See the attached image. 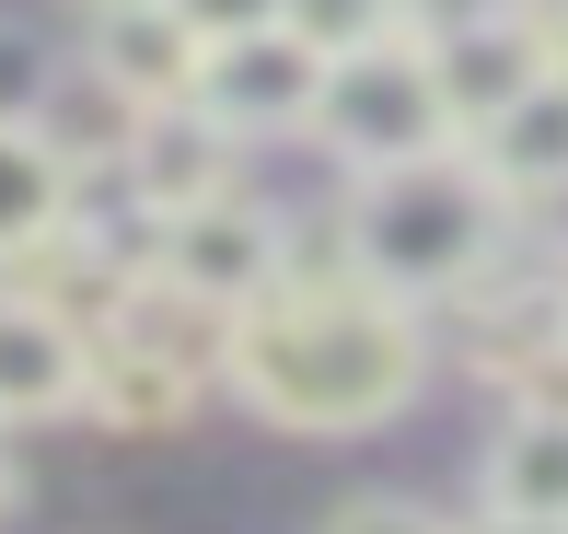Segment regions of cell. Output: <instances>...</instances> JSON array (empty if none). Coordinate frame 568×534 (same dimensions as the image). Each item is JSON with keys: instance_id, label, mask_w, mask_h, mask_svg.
I'll use <instances>...</instances> for the list:
<instances>
[{"instance_id": "3", "label": "cell", "mask_w": 568, "mask_h": 534, "mask_svg": "<svg viewBox=\"0 0 568 534\" xmlns=\"http://www.w3.org/2000/svg\"><path fill=\"white\" fill-rule=\"evenodd\" d=\"M314 140L337 151L348 174H383V163H418V151H442L453 140V105H442V82H429V47L406 36H372V47H348V59H325V82H314Z\"/></svg>"}, {"instance_id": "19", "label": "cell", "mask_w": 568, "mask_h": 534, "mask_svg": "<svg viewBox=\"0 0 568 534\" xmlns=\"http://www.w3.org/2000/svg\"><path fill=\"white\" fill-rule=\"evenodd\" d=\"M0 512H12V453H0Z\"/></svg>"}, {"instance_id": "6", "label": "cell", "mask_w": 568, "mask_h": 534, "mask_svg": "<svg viewBox=\"0 0 568 534\" xmlns=\"http://www.w3.org/2000/svg\"><path fill=\"white\" fill-rule=\"evenodd\" d=\"M93 395V337L36 291H0V430H36L70 419Z\"/></svg>"}, {"instance_id": "10", "label": "cell", "mask_w": 568, "mask_h": 534, "mask_svg": "<svg viewBox=\"0 0 568 534\" xmlns=\"http://www.w3.org/2000/svg\"><path fill=\"white\" fill-rule=\"evenodd\" d=\"M464 151L487 163V187H499L510 210H534L546 187H568V47L534 70L523 93H510L499 117H476V129H464Z\"/></svg>"}, {"instance_id": "13", "label": "cell", "mask_w": 568, "mask_h": 534, "mask_svg": "<svg viewBox=\"0 0 568 534\" xmlns=\"http://www.w3.org/2000/svg\"><path fill=\"white\" fill-rule=\"evenodd\" d=\"M278 23H291L314 59H348V47L395 36V0H278Z\"/></svg>"}, {"instance_id": "9", "label": "cell", "mask_w": 568, "mask_h": 534, "mask_svg": "<svg viewBox=\"0 0 568 534\" xmlns=\"http://www.w3.org/2000/svg\"><path fill=\"white\" fill-rule=\"evenodd\" d=\"M82 70L128 105H186L197 93V23L174 0H93V47Z\"/></svg>"}, {"instance_id": "20", "label": "cell", "mask_w": 568, "mask_h": 534, "mask_svg": "<svg viewBox=\"0 0 568 534\" xmlns=\"http://www.w3.org/2000/svg\"><path fill=\"white\" fill-rule=\"evenodd\" d=\"M557 337H568V302H557Z\"/></svg>"}, {"instance_id": "12", "label": "cell", "mask_w": 568, "mask_h": 534, "mask_svg": "<svg viewBox=\"0 0 568 534\" xmlns=\"http://www.w3.org/2000/svg\"><path fill=\"white\" fill-rule=\"evenodd\" d=\"M93 419H116V430H174L197 406V384L174 361H140V349H93Z\"/></svg>"}, {"instance_id": "7", "label": "cell", "mask_w": 568, "mask_h": 534, "mask_svg": "<svg viewBox=\"0 0 568 534\" xmlns=\"http://www.w3.org/2000/svg\"><path fill=\"white\" fill-rule=\"evenodd\" d=\"M557 47H568L557 12H487V23H464V36H429V82H442V105H453V140L476 129V117H499Z\"/></svg>"}, {"instance_id": "5", "label": "cell", "mask_w": 568, "mask_h": 534, "mask_svg": "<svg viewBox=\"0 0 568 534\" xmlns=\"http://www.w3.org/2000/svg\"><path fill=\"white\" fill-rule=\"evenodd\" d=\"M314 82H325L314 47H302L291 23H255V36L197 47V93L186 105L221 117L232 140H291V129H314Z\"/></svg>"}, {"instance_id": "14", "label": "cell", "mask_w": 568, "mask_h": 534, "mask_svg": "<svg viewBox=\"0 0 568 534\" xmlns=\"http://www.w3.org/2000/svg\"><path fill=\"white\" fill-rule=\"evenodd\" d=\"M47 82H59V59H47V36H23V23H0V129H23V117L47 105Z\"/></svg>"}, {"instance_id": "18", "label": "cell", "mask_w": 568, "mask_h": 534, "mask_svg": "<svg viewBox=\"0 0 568 534\" xmlns=\"http://www.w3.org/2000/svg\"><path fill=\"white\" fill-rule=\"evenodd\" d=\"M476 534H568V523H546V512H487Z\"/></svg>"}, {"instance_id": "17", "label": "cell", "mask_w": 568, "mask_h": 534, "mask_svg": "<svg viewBox=\"0 0 568 534\" xmlns=\"http://www.w3.org/2000/svg\"><path fill=\"white\" fill-rule=\"evenodd\" d=\"M534 221H546V244L568 256V187H546V198H534Z\"/></svg>"}, {"instance_id": "4", "label": "cell", "mask_w": 568, "mask_h": 534, "mask_svg": "<svg viewBox=\"0 0 568 534\" xmlns=\"http://www.w3.org/2000/svg\"><path fill=\"white\" fill-rule=\"evenodd\" d=\"M140 268L174 279L186 302H210V314H232V302H255L278 268H291V233H278V210H255L244 187H221V198H186V210L151 221Z\"/></svg>"}, {"instance_id": "8", "label": "cell", "mask_w": 568, "mask_h": 534, "mask_svg": "<svg viewBox=\"0 0 568 534\" xmlns=\"http://www.w3.org/2000/svg\"><path fill=\"white\" fill-rule=\"evenodd\" d=\"M232 163H244V140H232L221 117L140 105V129H128V151H116V187L140 198V221H163V210H186V198H221Z\"/></svg>"}, {"instance_id": "1", "label": "cell", "mask_w": 568, "mask_h": 534, "mask_svg": "<svg viewBox=\"0 0 568 534\" xmlns=\"http://www.w3.org/2000/svg\"><path fill=\"white\" fill-rule=\"evenodd\" d=\"M221 384L244 395L255 419L314 430V442L383 430L429 384V325H418V302L372 291L359 268H325V279L278 268L255 302L221 314Z\"/></svg>"}, {"instance_id": "2", "label": "cell", "mask_w": 568, "mask_h": 534, "mask_svg": "<svg viewBox=\"0 0 568 534\" xmlns=\"http://www.w3.org/2000/svg\"><path fill=\"white\" fill-rule=\"evenodd\" d=\"M499 244H510V198L487 187V163L464 140L442 151H418V163H383V174H359V198H348V268L372 279V291H395V302H453L464 279H487L499 268Z\"/></svg>"}, {"instance_id": "15", "label": "cell", "mask_w": 568, "mask_h": 534, "mask_svg": "<svg viewBox=\"0 0 568 534\" xmlns=\"http://www.w3.org/2000/svg\"><path fill=\"white\" fill-rule=\"evenodd\" d=\"M325 534H453L442 512H418V500H348Z\"/></svg>"}, {"instance_id": "16", "label": "cell", "mask_w": 568, "mask_h": 534, "mask_svg": "<svg viewBox=\"0 0 568 534\" xmlns=\"http://www.w3.org/2000/svg\"><path fill=\"white\" fill-rule=\"evenodd\" d=\"M174 12L197 23V47H221V36H255V23H278V0H174Z\"/></svg>"}, {"instance_id": "11", "label": "cell", "mask_w": 568, "mask_h": 534, "mask_svg": "<svg viewBox=\"0 0 568 534\" xmlns=\"http://www.w3.org/2000/svg\"><path fill=\"white\" fill-rule=\"evenodd\" d=\"M70 174H59V151H47L36 129H0V268H23L47 233L70 221Z\"/></svg>"}]
</instances>
